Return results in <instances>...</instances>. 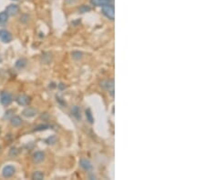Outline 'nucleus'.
<instances>
[{"instance_id":"obj_1","label":"nucleus","mask_w":205,"mask_h":180,"mask_svg":"<svg viewBox=\"0 0 205 180\" xmlns=\"http://www.w3.org/2000/svg\"><path fill=\"white\" fill-rule=\"evenodd\" d=\"M12 102H13V95L11 93L8 91L1 92V94H0V103H1L3 106H8Z\"/></svg>"},{"instance_id":"obj_2","label":"nucleus","mask_w":205,"mask_h":180,"mask_svg":"<svg viewBox=\"0 0 205 180\" xmlns=\"http://www.w3.org/2000/svg\"><path fill=\"white\" fill-rule=\"evenodd\" d=\"M102 13L106 17H108L110 20H114L115 10H114L113 5H107L102 6Z\"/></svg>"},{"instance_id":"obj_3","label":"nucleus","mask_w":205,"mask_h":180,"mask_svg":"<svg viewBox=\"0 0 205 180\" xmlns=\"http://www.w3.org/2000/svg\"><path fill=\"white\" fill-rule=\"evenodd\" d=\"M0 39L4 43H10L13 39L12 34L6 29H0Z\"/></svg>"},{"instance_id":"obj_4","label":"nucleus","mask_w":205,"mask_h":180,"mask_svg":"<svg viewBox=\"0 0 205 180\" xmlns=\"http://www.w3.org/2000/svg\"><path fill=\"white\" fill-rule=\"evenodd\" d=\"M46 155L43 151H37L33 154L32 156V161L34 164H40L45 160Z\"/></svg>"},{"instance_id":"obj_5","label":"nucleus","mask_w":205,"mask_h":180,"mask_svg":"<svg viewBox=\"0 0 205 180\" xmlns=\"http://www.w3.org/2000/svg\"><path fill=\"white\" fill-rule=\"evenodd\" d=\"M16 172V169L13 166L11 165H8V166H6L5 168H3L2 170V175L5 178H9L11 177L14 176Z\"/></svg>"},{"instance_id":"obj_6","label":"nucleus","mask_w":205,"mask_h":180,"mask_svg":"<svg viewBox=\"0 0 205 180\" xmlns=\"http://www.w3.org/2000/svg\"><path fill=\"white\" fill-rule=\"evenodd\" d=\"M79 165H80L81 168L87 172L92 171V169H93V166H92L91 162L87 158H81L79 160Z\"/></svg>"},{"instance_id":"obj_7","label":"nucleus","mask_w":205,"mask_h":180,"mask_svg":"<svg viewBox=\"0 0 205 180\" xmlns=\"http://www.w3.org/2000/svg\"><path fill=\"white\" fill-rule=\"evenodd\" d=\"M16 101L17 102V104L19 106H26L30 103V98L26 95H19L17 98Z\"/></svg>"},{"instance_id":"obj_8","label":"nucleus","mask_w":205,"mask_h":180,"mask_svg":"<svg viewBox=\"0 0 205 180\" xmlns=\"http://www.w3.org/2000/svg\"><path fill=\"white\" fill-rule=\"evenodd\" d=\"M6 12L8 13V16H16L19 12V6L16 4H11L6 6Z\"/></svg>"},{"instance_id":"obj_9","label":"nucleus","mask_w":205,"mask_h":180,"mask_svg":"<svg viewBox=\"0 0 205 180\" xmlns=\"http://www.w3.org/2000/svg\"><path fill=\"white\" fill-rule=\"evenodd\" d=\"M100 87H101L102 88H104L105 90L109 91V92L113 91V89H114V81L112 80V79L102 81V82L100 83Z\"/></svg>"},{"instance_id":"obj_10","label":"nucleus","mask_w":205,"mask_h":180,"mask_svg":"<svg viewBox=\"0 0 205 180\" xmlns=\"http://www.w3.org/2000/svg\"><path fill=\"white\" fill-rule=\"evenodd\" d=\"M114 0H90L91 5L96 6H104L107 5H112Z\"/></svg>"},{"instance_id":"obj_11","label":"nucleus","mask_w":205,"mask_h":180,"mask_svg":"<svg viewBox=\"0 0 205 180\" xmlns=\"http://www.w3.org/2000/svg\"><path fill=\"white\" fill-rule=\"evenodd\" d=\"M37 114V111L33 107H26V108L24 109L23 112H22V115H24V117H28V118L35 117Z\"/></svg>"},{"instance_id":"obj_12","label":"nucleus","mask_w":205,"mask_h":180,"mask_svg":"<svg viewBox=\"0 0 205 180\" xmlns=\"http://www.w3.org/2000/svg\"><path fill=\"white\" fill-rule=\"evenodd\" d=\"M71 114L77 120H78V121L81 120V110H80V108H79V106H73V108L71 109Z\"/></svg>"},{"instance_id":"obj_13","label":"nucleus","mask_w":205,"mask_h":180,"mask_svg":"<svg viewBox=\"0 0 205 180\" xmlns=\"http://www.w3.org/2000/svg\"><path fill=\"white\" fill-rule=\"evenodd\" d=\"M10 123L13 126L15 127H17L19 126H21L22 123H23V120L20 117H18V115H15V117H12L11 119H10Z\"/></svg>"},{"instance_id":"obj_14","label":"nucleus","mask_w":205,"mask_h":180,"mask_svg":"<svg viewBox=\"0 0 205 180\" xmlns=\"http://www.w3.org/2000/svg\"><path fill=\"white\" fill-rule=\"evenodd\" d=\"M8 13L6 11H3L0 13V25H5L6 23H8Z\"/></svg>"},{"instance_id":"obj_15","label":"nucleus","mask_w":205,"mask_h":180,"mask_svg":"<svg viewBox=\"0 0 205 180\" xmlns=\"http://www.w3.org/2000/svg\"><path fill=\"white\" fill-rule=\"evenodd\" d=\"M26 64H28V61H26V59L20 58V59L17 60V62H16V67L17 69H23L26 66Z\"/></svg>"},{"instance_id":"obj_16","label":"nucleus","mask_w":205,"mask_h":180,"mask_svg":"<svg viewBox=\"0 0 205 180\" xmlns=\"http://www.w3.org/2000/svg\"><path fill=\"white\" fill-rule=\"evenodd\" d=\"M44 173L41 172V171H36L33 173V175H32V179H35V180H42L44 179Z\"/></svg>"},{"instance_id":"obj_17","label":"nucleus","mask_w":205,"mask_h":180,"mask_svg":"<svg viewBox=\"0 0 205 180\" xmlns=\"http://www.w3.org/2000/svg\"><path fill=\"white\" fill-rule=\"evenodd\" d=\"M90 10H91V8L88 5H82L78 8V12L82 13V14H84V13H87V12H89Z\"/></svg>"},{"instance_id":"obj_18","label":"nucleus","mask_w":205,"mask_h":180,"mask_svg":"<svg viewBox=\"0 0 205 180\" xmlns=\"http://www.w3.org/2000/svg\"><path fill=\"white\" fill-rule=\"evenodd\" d=\"M72 57H73V59L75 60H80L83 57V53L79 52V51H74V52L72 53Z\"/></svg>"},{"instance_id":"obj_19","label":"nucleus","mask_w":205,"mask_h":180,"mask_svg":"<svg viewBox=\"0 0 205 180\" xmlns=\"http://www.w3.org/2000/svg\"><path fill=\"white\" fill-rule=\"evenodd\" d=\"M86 117H87V119L88 121L89 122L90 124H92L94 122V118H93V115H92V113L90 111V109L88 108L87 110H86Z\"/></svg>"},{"instance_id":"obj_20","label":"nucleus","mask_w":205,"mask_h":180,"mask_svg":"<svg viewBox=\"0 0 205 180\" xmlns=\"http://www.w3.org/2000/svg\"><path fill=\"white\" fill-rule=\"evenodd\" d=\"M18 153H19V151L16 148V147H13V148L10 149V151H9V153H8V155H9V157H17V156L18 155Z\"/></svg>"},{"instance_id":"obj_21","label":"nucleus","mask_w":205,"mask_h":180,"mask_svg":"<svg viewBox=\"0 0 205 180\" xmlns=\"http://www.w3.org/2000/svg\"><path fill=\"white\" fill-rule=\"evenodd\" d=\"M48 127H50L49 125H40V126H37L34 131H42V130H46V129H48Z\"/></svg>"},{"instance_id":"obj_22","label":"nucleus","mask_w":205,"mask_h":180,"mask_svg":"<svg viewBox=\"0 0 205 180\" xmlns=\"http://www.w3.org/2000/svg\"><path fill=\"white\" fill-rule=\"evenodd\" d=\"M56 141H57L56 137H55V136H52V137H48L47 140H46V143H47V144H51V145H53V144H55V143H56Z\"/></svg>"},{"instance_id":"obj_23","label":"nucleus","mask_w":205,"mask_h":180,"mask_svg":"<svg viewBox=\"0 0 205 180\" xmlns=\"http://www.w3.org/2000/svg\"><path fill=\"white\" fill-rule=\"evenodd\" d=\"M28 20H29V16L28 15L24 14L20 16V22H22V23H26V22H28Z\"/></svg>"},{"instance_id":"obj_24","label":"nucleus","mask_w":205,"mask_h":180,"mask_svg":"<svg viewBox=\"0 0 205 180\" xmlns=\"http://www.w3.org/2000/svg\"><path fill=\"white\" fill-rule=\"evenodd\" d=\"M2 62V58H1V56H0V63Z\"/></svg>"},{"instance_id":"obj_25","label":"nucleus","mask_w":205,"mask_h":180,"mask_svg":"<svg viewBox=\"0 0 205 180\" xmlns=\"http://www.w3.org/2000/svg\"><path fill=\"white\" fill-rule=\"evenodd\" d=\"M0 150H1V146H0Z\"/></svg>"},{"instance_id":"obj_26","label":"nucleus","mask_w":205,"mask_h":180,"mask_svg":"<svg viewBox=\"0 0 205 180\" xmlns=\"http://www.w3.org/2000/svg\"><path fill=\"white\" fill-rule=\"evenodd\" d=\"M13 1H17V0H13Z\"/></svg>"}]
</instances>
